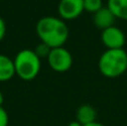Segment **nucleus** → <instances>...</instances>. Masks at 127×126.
Returning <instances> with one entry per match:
<instances>
[{"label":"nucleus","mask_w":127,"mask_h":126,"mask_svg":"<svg viewBox=\"0 0 127 126\" xmlns=\"http://www.w3.org/2000/svg\"><path fill=\"white\" fill-rule=\"evenodd\" d=\"M48 65L54 71L57 73H66L72 66V55L65 47L51 48L48 57Z\"/></svg>","instance_id":"4"},{"label":"nucleus","mask_w":127,"mask_h":126,"mask_svg":"<svg viewBox=\"0 0 127 126\" xmlns=\"http://www.w3.org/2000/svg\"><path fill=\"white\" fill-rule=\"evenodd\" d=\"M103 7V0H84V9L87 12L96 13Z\"/></svg>","instance_id":"11"},{"label":"nucleus","mask_w":127,"mask_h":126,"mask_svg":"<svg viewBox=\"0 0 127 126\" xmlns=\"http://www.w3.org/2000/svg\"><path fill=\"white\" fill-rule=\"evenodd\" d=\"M83 126H106V125H104L103 123H99V122H97V121H95V122L89 123V124H86V125H83Z\"/></svg>","instance_id":"15"},{"label":"nucleus","mask_w":127,"mask_h":126,"mask_svg":"<svg viewBox=\"0 0 127 126\" xmlns=\"http://www.w3.org/2000/svg\"><path fill=\"white\" fill-rule=\"evenodd\" d=\"M85 11L84 0H60L58 13L63 20H75Z\"/></svg>","instance_id":"6"},{"label":"nucleus","mask_w":127,"mask_h":126,"mask_svg":"<svg viewBox=\"0 0 127 126\" xmlns=\"http://www.w3.org/2000/svg\"><path fill=\"white\" fill-rule=\"evenodd\" d=\"M6 32H7V26H6V22L4 20L0 17V42L2 41V39L4 38L6 36Z\"/></svg>","instance_id":"14"},{"label":"nucleus","mask_w":127,"mask_h":126,"mask_svg":"<svg viewBox=\"0 0 127 126\" xmlns=\"http://www.w3.org/2000/svg\"><path fill=\"white\" fill-rule=\"evenodd\" d=\"M16 75L13 59L8 56L0 54V83L10 80Z\"/></svg>","instance_id":"8"},{"label":"nucleus","mask_w":127,"mask_h":126,"mask_svg":"<svg viewBox=\"0 0 127 126\" xmlns=\"http://www.w3.org/2000/svg\"><path fill=\"white\" fill-rule=\"evenodd\" d=\"M36 32L40 41L50 48L63 47L69 37V29L62 18L46 16L38 20Z\"/></svg>","instance_id":"1"},{"label":"nucleus","mask_w":127,"mask_h":126,"mask_svg":"<svg viewBox=\"0 0 127 126\" xmlns=\"http://www.w3.org/2000/svg\"><path fill=\"white\" fill-rule=\"evenodd\" d=\"M16 75L22 80H32L41 68V59L32 49H22L13 59Z\"/></svg>","instance_id":"3"},{"label":"nucleus","mask_w":127,"mask_h":126,"mask_svg":"<svg viewBox=\"0 0 127 126\" xmlns=\"http://www.w3.org/2000/svg\"><path fill=\"white\" fill-rule=\"evenodd\" d=\"M33 50H35V53L37 54L38 57L41 59L42 57H44V58L48 57V55H49V53H50L51 48L49 46H47L46 44H44V42H40V44L38 45V46L36 47Z\"/></svg>","instance_id":"12"},{"label":"nucleus","mask_w":127,"mask_h":126,"mask_svg":"<svg viewBox=\"0 0 127 126\" xmlns=\"http://www.w3.org/2000/svg\"><path fill=\"white\" fill-rule=\"evenodd\" d=\"M76 121L81 125H86L96 121V111L92 105L84 104L78 107L76 112Z\"/></svg>","instance_id":"9"},{"label":"nucleus","mask_w":127,"mask_h":126,"mask_svg":"<svg viewBox=\"0 0 127 126\" xmlns=\"http://www.w3.org/2000/svg\"><path fill=\"white\" fill-rule=\"evenodd\" d=\"M98 70L106 78H117L127 71V51L106 49L98 59Z\"/></svg>","instance_id":"2"},{"label":"nucleus","mask_w":127,"mask_h":126,"mask_svg":"<svg viewBox=\"0 0 127 126\" xmlns=\"http://www.w3.org/2000/svg\"><path fill=\"white\" fill-rule=\"evenodd\" d=\"M115 20H116L115 16L107 7H103L100 10L94 13V17H93V22H94L95 27H97L100 30L114 26Z\"/></svg>","instance_id":"7"},{"label":"nucleus","mask_w":127,"mask_h":126,"mask_svg":"<svg viewBox=\"0 0 127 126\" xmlns=\"http://www.w3.org/2000/svg\"><path fill=\"white\" fill-rule=\"evenodd\" d=\"M100 40L106 49H122L126 44V35L119 27L114 25L101 30Z\"/></svg>","instance_id":"5"},{"label":"nucleus","mask_w":127,"mask_h":126,"mask_svg":"<svg viewBox=\"0 0 127 126\" xmlns=\"http://www.w3.org/2000/svg\"><path fill=\"white\" fill-rule=\"evenodd\" d=\"M2 103H3V94L0 91V106H2Z\"/></svg>","instance_id":"17"},{"label":"nucleus","mask_w":127,"mask_h":126,"mask_svg":"<svg viewBox=\"0 0 127 126\" xmlns=\"http://www.w3.org/2000/svg\"><path fill=\"white\" fill-rule=\"evenodd\" d=\"M107 7L116 19L127 21V0H107Z\"/></svg>","instance_id":"10"},{"label":"nucleus","mask_w":127,"mask_h":126,"mask_svg":"<svg viewBox=\"0 0 127 126\" xmlns=\"http://www.w3.org/2000/svg\"><path fill=\"white\" fill-rule=\"evenodd\" d=\"M9 116L7 111L2 106H0V126H8Z\"/></svg>","instance_id":"13"},{"label":"nucleus","mask_w":127,"mask_h":126,"mask_svg":"<svg viewBox=\"0 0 127 126\" xmlns=\"http://www.w3.org/2000/svg\"><path fill=\"white\" fill-rule=\"evenodd\" d=\"M68 126H83V125L79 122H77V121H72V122H70L69 124H68Z\"/></svg>","instance_id":"16"}]
</instances>
